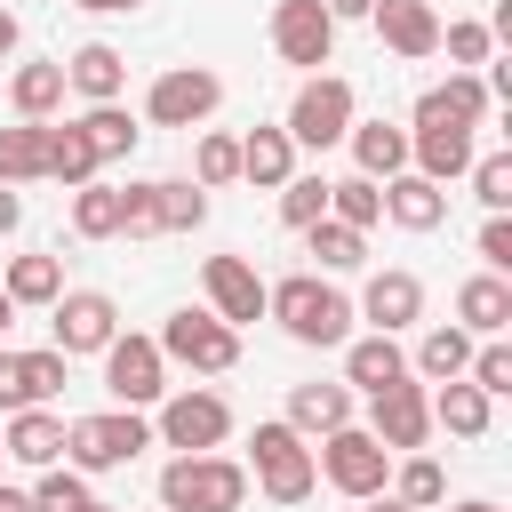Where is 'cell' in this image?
Returning a JSON list of instances; mask_svg holds the SVG:
<instances>
[{
  "label": "cell",
  "mask_w": 512,
  "mask_h": 512,
  "mask_svg": "<svg viewBox=\"0 0 512 512\" xmlns=\"http://www.w3.org/2000/svg\"><path fill=\"white\" fill-rule=\"evenodd\" d=\"M264 312H272L296 344H344V336H352V304H344L328 280H312V272H288L280 288H264Z\"/></svg>",
  "instance_id": "obj_1"
},
{
  "label": "cell",
  "mask_w": 512,
  "mask_h": 512,
  "mask_svg": "<svg viewBox=\"0 0 512 512\" xmlns=\"http://www.w3.org/2000/svg\"><path fill=\"white\" fill-rule=\"evenodd\" d=\"M160 504L168 512H240L248 504V472L232 456H176L160 472Z\"/></svg>",
  "instance_id": "obj_2"
},
{
  "label": "cell",
  "mask_w": 512,
  "mask_h": 512,
  "mask_svg": "<svg viewBox=\"0 0 512 512\" xmlns=\"http://www.w3.org/2000/svg\"><path fill=\"white\" fill-rule=\"evenodd\" d=\"M136 448H152V424H144L136 408H104V416L64 424V456H72V472H112V464H128Z\"/></svg>",
  "instance_id": "obj_3"
},
{
  "label": "cell",
  "mask_w": 512,
  "mask_h": 512,
  "mask_svg": "<svg viewBox=\"0 0 512 512\" xmlns=\"http://www.w3.org/2000/svg\"><path fill=\"white\" fill-rule=\"evenodd\" d=\"M344 128H352V80H336V72L304 80L296 104H288V144L328 152V144H344Z\"/></svg>",
  "instance_id": "obj_4"
},
{
  "label": "cell",
  "mask_w": 512,
  "mask_h": 512,
  "mask_svg": "<svg viewBox=\"0 0 512 512\" xmlns=\"http://www.w3.org/2000/svg\"><path fill=\"white\" fill-rule=\"evenodd\" d=\"M160 360H184V368H200V376H224V368L240 360V328H224L216 312H168Z\"/></svg>",
  "instance_id": "obj_5"
},
{
  "label": "cell",
  "mask_w": 512,
  "mask_h": 512,
  "mask_svg": "<svg viewBox=\"0 0 512 512\" xmlns=\"http://www.w3.org/2000/svg\"><path fill=\"white\" fill-rule=\"evenodd\" d=\"M104 392H112L120 408L168 400V360H160V344H152V336H112V344H104Z\"/></svg>",
  "instance_id": "obj_6"
},
{
  "label": "cell",
  "mask_w": 512,
  "mask_h": 512,
  "mask_svg": "<svg viewBox=\"0 0 512 512\" xmlns=\"http://www.w3.org/2000/svg\"><path fill=\"white\" fill-rule=\"evenodd\" d=\"M248 448H256V488H264L272 504H304V496H312L320 472H312V448H304L288 424H256Z\"/></svg>",
  "instance_id": "obj_7"
},
{
  "label": "cell",
  "mask_w": 512,
  "mask_h": 512,
  "mask_svg": "<svg viewBox=\"0 0 512 512\" xmlns=\"http://www.w3.org/2000/svg\"><path fill=\"white\" fill-rule=\"evenodd\" d=\"M216 104H224V80H216L208 64H176V72H160L152 96H144L152 128H192V120H208Z\"/></svg>",
  "instance_id": "obj_8"
},
{
  "label": "cell",
  "mask_w": 512,
  "mask_h": 512,
  "mask_svg": "<svg viewBox=\"0 0 512 512\" xmlns=\"http://www.w3.org/2000/svg\"><path fill=\"white\" fill-rule=\"evenodd\" d=\"M408 152H416V176L448 184V176L472 168V128H456V120L432 104V88H424V96H416V136H408Z\"/></svg>",
  "instance_id": "obj_9"
},
{
  "label": "cell",
  "mask_w": 512,
  "mask_h": 512,
  "mask_svg": "<svg viewBox=\"0 0 512 512\" xmlns=\"http://www.w3.org/2000/svg\"><path fill=\"white\" fill-rule=\"evenodd\" d=\"M232 432V408L216 392H168L160 400V440L176 456H216V440Z\"/></svg>",
  "instance_id": "obj_10"
},
{
  "label": "cell",
  "mask_w": 512,
  "mask_h": 512,
  "mask_svg": "<svg viewBox=\"0 0 512 512\" xmlns=\"http://www.w3.org/2000/svg\"><path fill=\"white\" fill-rule=\"evenodd\" d=\"M312 472H328V488H344V496H384L392 448H376L360 424H344V432H328V448H320V464H312Z\"/></svg>",
  "instance_id": "obj_11"
},
{
  "label": "cell",
  "mask_w": 512,
  "mask_h": 512,
  "mask_svg": "<svg viewBox=\"0 0 512 512\" xmlns=\"http://www.w3.org/2000/svg\"><path fill=\"white\" fill-rule=\"evenodd\" d=\"M424 432H432V392L424 384H384L376 400H368V440L376 448H424Z\"/></svg>",
  "instance_id": "obj_12"
},
{
  "label": "cell",
  "mask_w": 512,
  "mask_h": 512,
  "mask_svg": "<svg viewBox=\"0 0 512 512\" xmlns=\"http://www.w3.org/2000/svg\"><path fill=\"white\" fill-rule=\"evenodd\" d=\"M272 48H280V64H328L336 16L320 0H272Z\"/></svg>",
  "instance_id": "obj_13"
},
{
  "label": "cell",
  "mask_w": 512,
  "mask_h": 512,
  "mask_svg": "<svg viewBox=\"0 0 512 512\" xmlns=\"http://www.w3.org/2000/svg\"><path fill=\"white\" fill-rule=\"evenodd\" d=\"M120 336V304L112 296H96V288H72V296H56V352L72 360V352H104Z\"/></svg>",
  "instance_id": "obj_14"
},
{
  "label": "cell",
  "mask_w": 512,
  "mask_h": 512,
  "mask_svg": "<svg viewBox=\"0 0 512 512\" xmlns=\"http://www.w3.org/2000/svg\"><path fill=\"white\" fill-rule=\"evenodd\" d=\"M64 392V352L48 344V352H0V408L16 416V408H40V400H56Z\"/></svg>",
  "instance_id": "obj_15"
},
{
  "label": "cell",
  "mask_w": 512,
  "mask_h": 512,
  "mask_svg": "<svg viewBox=\"0 0 512 512\" xmlns=\"http://www.w3.org/2000/svg\"><path fill=\"white\" fill-rule=\"evenodd\" d=\"M208 304H216V320L224 328H240V320H264V280L240 264V256H208Z\"/></svg>",
  "instance_id": "obj_16"
},
{
  "label": "cell",
  "mask_w": 512,
  "mask_h": 512,
  "mask_svg": "<svg viewBox=\"0 0 512 512\" xmlns=\"http://www.w3.org/2000/svg\"><path fill=\"white\" fill-rule=\"evenodd\" d=\"M368 16H376V32H384L392 56H432V48H440V16H432V0H376Z\"/></svg>",
  "instance_id": "obj_17"
},
{
  "label": "cell",
  "mask_w": 512,
  "mask_h": 512,
  "mask_svg": "<svg viewBox=\"0 0 512 512\" xmlns=\"http://www.w3.org/2000/svg\"><path fill=\"white\" fill-rule=\"evenodd\" d=\"M384 216H392L400 232H432V224L448 216V184H432V176L400 168V176L384 184Z\"/></svg>",
  "instance_id": "obj_18"
},
{
  "label": "cell",
  "mask_w": 512,
  "mask_h": 512,
  "mask_svg": "<svg viewBox=\"0 0 512 512\" xmlns=\"http://www.w3.org/2000/svg\"><path fill=\"white\" fill-rule=\"evenodd\" d=\"M344 136H352V160H360L368 184H392V176L408 168V128H392V120H352Z\"/></svg>",
  "instance_id": "obj_19"
},
{
  "label": "cell",
  "mask_w": 512,
  "mask_h": 512,
  "mask_svg": "<svg viewBox=\"0 0 512 512\" xmlns=\"http://www.w3.org/2000/svg\"><path fill=\"white\" fill-rule=\"evenodd\" d=\"M120 80H128V56L104 48V40L72 48V64H64V88H80L88 104H120Z\"/></svg>",
  "instance_id": "obj_20"
},
{
  "label": "cell",
  "mask_w": 512,
  "mask_h": 512,
  "mask_svg": "<svg viewBox=\"0 0 512 512\" xmlns=\"http://www.w3.org/2000/svg\"><path fill=\"white\" fill-rule=\"evenodd\" d=\"M240 176H248L256 192H280V184L296 176V144H288V128H248V136H240Z\"/></svg>",
  "instance_id": "obj_21"
},
{
  "label": "cell",
  "mask_w": 512,
  "mask_h": 512,
  "mask_svg": "<svg viewBox=\"0 0 512 512\" xmlns=\"http://www.w3.org/2000/svg\"><path fill=\"white\" fill-rule=\"evenodd\" d=\"M360 312L376 320V336H392V328H408V320L424 312V288H416V272H376V280L360 288Z\"/></svg>",
  "instance_id": "obj_22"
},
{
  "label": "cell",
  "mask_w": 512,
  "mask_h": 512,
  "mask_svg": "<svg viewBox=\"0 0 512 512\" xmlns=\"http://www.w3.org/2000/svg\"><path fill=\"white\" fill-rule=\"evenodd\" d=\"M352 424V384H296L288 392V432H344Z\"/></svg>",
  "instance_id": "obj_23"
},
{
  "label": "cell",
  "mask_w": 512,
  "mask_h": 512,
  "mask_svg": "<svg viewBox=\"0 0 512 512\" xmlns=\"http://www.w3.org/2000/svg\"><path fill=\"white\" fill-rule=\"evenodd\" d=\"M456 320H464V328H480V336H504V328H512V280L472 272V280L456 288Z\"/></svg>",
  "instance_id": "obj_24"
},
{
  "label": "cell",
  "mask_w": 512,
  "mask_h": 512,
  "mask_svg": "<svg viewBox=\"0 0 512 512\" xmlns=\"http://www.w3.org/2000/svg\"><path fill=\"white\" fill-rule=\"evenodd\" d=\"M408 376V352L392 344V336H360V344H344V384H360L368 400L384 392V384H400Z\"/></svg>",
  "instance_id": "obj_25"
},
{
  "label": "cell",
  "mask_w": 512,
  "mask_h": 512,
  "mask_svg": "<svg viewBox=\"0 0 512 512\" xmlns=\"http://www.w3.org/2000/svg\"><path fill=\"white\" fill-rule=\"evenodd\" d=\"M0 448H8L16 464H40V472H48V464L64 456V424H56L48 408H16V416H8V440H0Z\"/></svg>",
  "instance_id": "obj_26"
},
{
  "label": "cell",
  "mask_w": 512,
  "mask_h": 512,
  "mask_svg": "<svg viewBox=\"0 0 512 512\" xmlns=\"http://www.w3.org/2000/svg\"><path fill=\"white\" fill-rule=\"evenodd\" d=\"M32 176H48V120L0 128V184H32Z\"/></svg>",
  "instance_id": "obj_27"
},
{
  "label": "cell",
  "mask_w": 512,
  "mask_h": 512,
  "mask_svg": "<svg viewBox=\"0 0 512 512\" xmlns=\"http://www.w3.org/2000/svg\"><path fill=\"white\" fill-rule=\"evenodd\" d=\"M72 128H80V144L96 152V168H104V160H128V152H136V136H144L120 104H88V120H72Z\"/></svg>",
  "instance_id": "obj_28"
},
{
  "label": "cell",
  "mask_w": 512,
  "mask_h": 512,
  "mask_svg": "<svg viewBox=\"0 0 512 512\" xmlns=\"http://www.w3.org/2000/svg\"><path fill=\"white\" fill-rule=\"evenodd\" d=\"M432 424H448L456 440H480V432H488V392H472L464 376H448V384L432 392Z\"/></svg>",
  "instance_id": "obj_29"
},
{
  "label": "cell",
  "mask_w": 512,
  "mask_h": 512,
  "mask_svg": "<svg viewBox=\"0 0 512 512\" xmlns=\"http://www.w3.org/2000/svg\"><path fill=\"white\" fill-rule=\"evenodd\" d=\"M72 232L80 240H120V184H80L72 192Z\"/></svg>",
  "instance_id": "obj_30"
},
{
  "label": "cell",
  "mask_w": 512,
  "mask_h": 512,
  "mask_svg": "<svg viewBox=\"0 0 512 512\" xmlns=\"http://www.w3.org/2000/svg\"><path fill=\"white\" fill-rule=\"evenodd\" d=\"M0 288H8V304H56L64 296V264L56 256H16Z\"/></svg>",
  "instance_id": "obj_31"
},
{
  "label": "cell",
  "mask_w": 512,
  "mask_h": 512,
  "mask_svg": "<svg viewBox=\"0 0 512 512\" xmlns=\"http://www.w3.org/2000/svg\"><path fill=\"white\" fill-rule=\"evenodd\" d=\"M8 96H16L24 120H48V112L64 104V64H24V72L8 80Z\"/></svg>",
  "instance_id": "obj_32"
},
{
  "label": "cell",
  "mask_w": 512,
  "mask_h": 512,
  "mask_svg": "<svg viewBox=\"0 0 512 512\" xmlns=\"http://www.w3.org/2000/svg\"><path fill=\"white\" fill-rule=\"evenodd\" d=\"M384 216V192L368 184V176H344V184H328V224H344V232H368Z\"/></svg>",
  "instance_id": "obj_33"
},
{
  "label": "cell",
  "mask_w": 512,
  "mask_h": 512,
  "mask_svg": "<svg viewBox=\"0 0 512 512\" xmlns=\"http://www.w3.org/2000/svg\"><path fill=\"white\" fill-rule=\"evenodd\" d=\"M464 368H472V336H464V328H432V336L416 344V376L448 384V376H464Z\"/></svg>",
  "instance_id": "obj_34"
},
{
  "label": "cell",
  "mask_w": 512,
  "mask_h": 512,
  "mask_svg": "<svg viewBox=\"0 0 512 512\" xmlns=\"http://www.w3.org/2000/svg\"><path fill=\"white\" fill-rule=\"evenodd\" d=\"M432 104H440L456 128H480L496 96H488V80H480V72H448V88H432Z\"/></svg>",
  "instance_id": "obj_35"
},
{
  "label": "cell",
  "mask_w": 512,
  "mask_h": 512,
  "mask_svg": "<svg viewBox=\"0 0 512 512\" xmlns=\"http://www.w3.org/2000/svg\"><path fill=\"white\" fill-rule=\"evenodd\" d=\"M48 176H56L64 192H80V184H96V152L80 144V128H48Z\"/></svg>",
  "instance_id": "obj_36"
},
{
  "label": "cell",
  "mask_w": 512,
  "mask_h": 512,
  "mask_svg": "<svg viewBox=\"0 0 512 512\" xmlns=\"http://www.w3.org/2000/svg\"><path fill=\"white\" fill-rule=\"evenodd\" d=\"M152 200H160V232H192V224L208 216V192H200L192 176H168V184H152Z\"/></svg>",
  "instance_id": "obj_37"
},
{
  "label": "cell",
  "mask_w": 512,
  "mask_h": 512,
  "mask_svg": "<svg viewBox=\"0 0 512 512\" xmlns=\"http://www.w3.org/2000/svg\"><path fill=\"white\" fill-rule=\"evenodd\" d=\"M32 512H96V496H88V472H40V488H32Z\"/></svg>",
  "instance_id": "obj_38"
},
{
  "label": "cell",
  "mask_w": 512,
  "mask_h": 512,
  "mask_svg": "<svg viewBox=\"0 0 512 512\" xmlns=\"http://www.w3.org/2000/svg\"><path fill=\"white\" fill-rule=\"evenodd\" d=\"M232 176H240V136H200V152H192V184L216 192V184H232Z\"/></svg>",
  "instance_id": "obj_39"
},
{
  "label": "cell",
  "mask_w": 512,
  "mask_h": 512,
  "mask_svg": "<svg viewBox=\"0 0 512 512\" xmlns=\"http://www.w3.org/2000/svg\"><path fill=\"white\" fill-rule=\"evenodd\" d=\"M320 216H328V176H288V184H280V224L304 232V224H320Z\"/></svg>",
  "instance_id": "obj_40"
},
{
  "label": "cell",
  "mask_w": 512,
  "mask_h": 512,
  "mask_svg": "<svg viewBox=\"0 0 512 512\" xmlns=\"http://www.w3.org/2000/svg\"><path fill=\"white\" fill-rule=\"evenodd\" d=\"M304 232H312V256H320L328 272H352V264L368 256V232H344V224H328V216H320V224H304Z\"/></svg>",
  "instance_id": "obj_41"
},
{
  "label": "cell",
  "mask_w": 512,
  "mask_h": 512,
  "mask_svg": "<svg viewBox=\"0 0 512 512\" xmlns=\"http://www.w3.org/2000/svg\"><path fill=\"white\" fill-rule=\"evenodd\" d=\"M472 192H480L488 216H504V208H512V152H480V160H472Z\"/></svg>",
  "instance_id": "obj_42"
},
{
  "label": "cell",
  "mask_w": 512,
  "mask_h": 512,
  "mask_svg": "<svg viewBox=\"0 0 512 512\" xmlns=\"http://www.w3.org/2000/svg\"><path fill=\"white\" fill-rule=\"evenodd\" d=\"M464 384H472V392H488V400H496V392H512V344H496V336H488V344L472 352Z\"/></svg>",
  "instance_id": "obj_43"
},
{
  "label": "cell",
  "mask_w": 512,
  "mask_h": 512,
  "mask_svg": "<svg viewBox=\"0 0 512 512\" xmlns=\"http://www.w3.org/2000/svg\"><path fill=\"white\" fill-rule=\"evenodd\" d=\"M440 496H448L440 464H432V456H408V464H400V504H408V512H424V504H440Z\"/></svg>",
  "instance_id": "obj_44"
},
{
  "label": "cell",
  "mask_w": 512,
  "mask_h": 512,
  "mask_svg": "<svg viewBox=\"0 0 512 512\" xmlns=\"http://www.w3.org/2000/svg\"><path fill=\"white\" fill-rule=\"evenodd\" d=\"M120 232H128V240H152V232H160V200H152V184H128V192H120Z\"/></svg>",
  "instance_id": "obj_45"
},
{
  "label": "cell",
  "mask_w": 512,
  "mask_h": 512,
  "mask_svg": "<svg viewBox=\"0 0 512 512\" xmlns=\"http://www.w3.org/2000/svg\"><path fill=\"white\" fill-rule=\"evenodd\" d=\"M480 264H488L496 280L512 272V216H488V224H480Z\"/></svg>",
  "instance_id": "obj_46"
},
{
  "label": "cell",
  "mask_w": 512,
  "mask_h": 512,
  "mask_svg": "<svg viewBox=\"0 0 512 512\" xmlns=\"http://www.w3.org/2000/svg\"><path fill=\"white\" fill-rule=\"evenodd\" d=\"M440 40H448L456 64H488V40H496V32H488V24H448Z\"/></svg>",
  "instance_id": "obj_47"
},
{
  "label": "cell",
  "mask_w": 512,
  "mask_h": 512,
  "mask_svg": "<svg viewBox=\"0 0 512 512\" xmlns=\"http://www.w3.org/2000/svg\"><path fill=\"white\" fill-rule=\"evenodd\" d=\"M16 216H24V200H16V192H8V184H0V240H8V232H16Z\"/></svg>",
  "instance_id": "obj_48"
},
{
  "label": "cell",
  "mask_w": 512,
  "mask_h": 512,
  "mask_svg": "<svg viewBox=\"0 0 512 512\" xmlns=\"http://www.w3.org/2000/svg\"><path fill=\"white\" fill-rule=\"evenodd\" d=\"M320 8H328V16H336V24H344V16H368V8H376V0H320Z\"/></svg>",
  "instance_id": "obj_49"
},
{
  "label": "cell",
  "mask_w": 512,
  "mask_h": 512,
  "mask_svg": "<svg viewBox=\"0 0 512 512\" xmlns=\"http://www.w3.org/2000/svg\"><path fill=\"white\" fill-rule=\"evenodd\" d=\"M0 512H32V496L24 488H0Z\"/></svg>",
  "instance_id": "obj_50"
},
{
  "label": "cell",
  "mask_w": 512,
  "mask_h": 512,
  "mask_svg": "<svg viewBox=\"0 0 512 512\" xmlns=\"http://www.w3.org/2000/svg\"><path fill=\"white\" fill-rule=\"evenodd\" d=\"M8 48H16V16L0 8V56H8Z\"/></svg>",
  "instance_id": "obj_51"
},
{
  "label": "cell",
  "mask_w": 512,
  "mask_h": 512,
  "mask_svg": "<svg viewBox=\"0 0 512 512\" xmlns=\"http://www.w3.org/2000/svg\"><path fill=\"white\" fill-rule=\"evenodd\" d=\"M80 8H96V16H120V8H136V0H80Z\"/></svg>",
  "instance_id": "obj_52"
},
{
  "label": "cell",
  "mask_w": 512,
  "mask_h": 512,
  "mask_svg": "<svg viewBox=\"0 0 512 512\" xmlns=\"http://www.w3.org/2000/svg\"><path fill=\"white\" fill-rule=\"evenodd\" d=\"M448 512H496V504H488V496H464V504H448Z\"/></svg>",
  "instance_id": "obj_53"
},
{
  "label": "cell",
  "mask_w": 512,
  "mask_h": 512,
  "mask_svg": "<svg viewBox=\"0 0 512 512\" xmlns=\"http://www.w3.org/2000/svg\"><path fill=\"white\" fill-rule=\"evenodd\" d=\"M8 320H16V304H8V288H0V336H8Z\"/></svg>",
  "instance_id": "obj_54"
},
{
  "label": "cell",
  "mask_w": 512,
  "mask_h": 512,
  "mask_svg": "<svg viewBox=\"0 0 512 512\" xmlns=\"http://www.w3.org/2000/svg\"><path fill=\"white\" fill-rule=\"evenodd\" d=\"M368 512H408V504H400V496H392V504H368Z\"/></svg>",
  "instance_id": "obj_55"
},
{
  "label": "cell",
  "mask_w": 512,
  "mask_h": 512,
  "mask_svg": "<svg viewBox=\"0 0 512 512\" xmlns=\"http://www.w3.org/2000/svg\"><path fill=\"white\" fill-rule=\"evenodd\" d=\"M96 512H112V504H96Z\"/></svg>",
  "instance_id": "obj_56"
},
{
  "label": "cell",
  "mask_w": 512,
  "mask_h": 512,
  "mask_svg": "<svg viewBox=\"0 0 512 512\" xmlns=\"http://www.w3.org/2000/svg\"><path fill=\"white\" fill-rule=\"evenodd\" d=\"M0 456H8V448H0Z\"/></svg>",
  "instance_id": "obj_57"
}]
</instances>
